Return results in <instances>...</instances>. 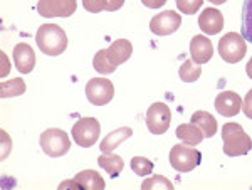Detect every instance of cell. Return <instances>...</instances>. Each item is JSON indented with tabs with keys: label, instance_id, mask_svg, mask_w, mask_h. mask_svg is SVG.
<instances>
[{
	"label": "cell",
	"instance_id": "cell-1",
	"mask_svg": "<svg viewBox=\"0 0 252 190\" xmlns=\"http://www.w3.org/2000/svg\"><path fill=\"white\" fill-rule=\"evenodd\" d=\"M35 42L46 56H59L67 47V35L56 24H42L35 34Z\"/></svg>",
	"mask_w": 252,
	"mask_h": 190
},
{
	"label": "cell",
	"instance_id": "cell-2",
	"mask_svg": "<svg viewBox=\"0 0 252 190\" xmlns=\"http://www.w3.org/2000/svg\"><path fill=\"white\" fill-rule=\"evenodd\" d=\"M222 140H223V153L229 157H242L252 150L251 136L244 131L239 123H225L222 128Z\"/></svg>",
	"mask_w": 252,
	"mask_h": 190
},
{
	"label": "cell",
	"instance_id": "cell-3",
	"mask_svg": "<svg viewBox=\"0 0 252 190\" xmlns=\"http://www.w3.org/2000/svg\"><path fill=\"white\" fill-rule=\"evenodd\" d=\"M39 143L42 152L47 157H52V158L66 155L71 150L69 135L64 130H59V128H49V130L44 131L39 138Z\"/></svg>",
	"mask_w": 252,
	"mask_h": 190
},
{
	"label": "cell",
	"instance_id": "cell-4",
	"mask_svg": "<svg viewBox=\"0 0 252 190\" xmlns=\"http://www.w3.org/2000/svg\"><path fill=\"white\" fill-rule=\"evenodd\" d=\"M202 161V153L190 145L178 143L170 150V165L177 172H192Z\"/></svg>",
	"mask_w": 252,
	"mask_h": 190
},
{
	"label": "cell",
	"instance_id": "cell-5",
	"mask_svg": "<svg viewBox=\"0 0 252 190\" xmlns=\"http://www.w3.org/2000/svg\"><path fill=\"white\" fill-rule=\"evenodd\" d=\"M247 40L242 37V34L229 32L219 40V54L229 64L239 63L247 52Z\"/></svg>",
	"mask_w": 252,
	"mask_h": 190
},
{
	"label": "cell",
	"instance_id": "cell-6",
	"mask_svg": "<svg viewBox=\"0 0 252 190\" xmlns=\"http://www.w3.org/2000/svg\"><path fill=\"white\" fill-rule=\"evenodd\" d=\"M101 133V125L96 118H81L74 123L71 136L83 148H89L96 143Z\"/></svg>",
	"mask_w": 252,
	"mask_h": 190
},
{
	"label": "cell",
	"instance_id": "cell-7",
	"mask_svg": "<svg viewBox=\"0 0 252 190\" xmlns=\"http://www.w3.org/2000/svg\"><path fill=\"white\" fill-rule=\"evenodd\" d=\"M86 96L94 106H104L115 96V86L106 78H93L86 84Z\"/></svg>",
	"mask_w": 252,
	"mask_h": 190
},
{
	"label": "cell",
	"instance_id": "cell-8",
	"mask_svg": "<svg viewBox=\"0 0 252 190\" xmlns=\"http://www.w3.org/2000/svg\"><path fill=\"white\" fill-rule=\"evenodd\" d=\"M172 123V111L165 103H153L146 110V127L153 135H163Z\"/></svg>",
	"mask_w": 252,
	"mask_h": 190
},
{
	"label": "cell",
	"instance_id": "cell-9",
	"mask_svg": "<svg viewBox=\"0 0 252 190\" xmlns=\"http://www.w3.org/2000/svg\"><path fill=\"white\" fill-rule=\"evenodd\" d=\"M78 9L76 0H39L37 12L42 17H71Z\"/></svg>",
	"mask_w": 252,
	"mask_h": 190
},
{
	"label": "cell",
	"instance_id": "cell-10",
	"mask_svg": "<svg viewBox=\"0 0 252 190\" xmlns=\"http://www.w3.org/2000/svg\"><path fill=\"white\" fill-rule=\"evenodd\" d=\"M182 24V15H178L173 10H165L160 12L150 20V29L155 35H170L173 32L178 31Z\"/></svg>",
	"mask_w": 252,
	"mask_h": 190
},
{
	"label": "cell",
	"instance_id": "cell-11",
	"mask_svg": "<svg viewBox=\"0 0 252 190\" xmlns=\"http://www.w3.org/2000/svg\"><path fill=\"white\" fill-rule=\"evenodd\" d=\"M215 110L220 113L222 116L232 118V116L239 115L242 111V99L237 93L234 91H222L215 98Z\"/></svg>",
	"mask_w": 252,
	"mask_h": 190
},
{
	"label": "cell",
	"instance_id": "cell-12",
	"mask_svg": "<svg viewBox=\"0 0 252 190\" xmlns=\"http://www.w3.org/2000/svg\"><path fill=\"white\" fill-rule=\"evenodd\" d=\"M14 63L17 71H20L22 74H29L32 72V69L35 67V52L34 49L26 42H20L14 47Z\"/></svg>",
	"mask_w": 252,
	"mask_h": 190
},
{
	"label": "cell",
	"instance_id": "cell-13",
	"mask_svg": "<svg viewBox=\"0 0 252 190\" xmlns=\"http://www.w3.org/2000/svg\"><path fill=\"white\" fill-rule=\"evenodd\" d=\"M198 26L204 34L207 35H215L223 29V15L220 10L217 9H205L198 15Z\"/></svg>",
	"mask_w": 252,
	"mask_h": 190
},
{
	"label": "cell",
	"instance_id": "cell-14",
	"mask_svg": "<svg viewBox=\"0 0 252 190\" xmlns=\"http://www.w3.org/2000/svg\"><path fill=\"white\" fill-rule=\"evenodd\" d=\"M190 56H192L193 63L200 64V66L209 63L214 56V47L210 39L205 37V35H195L192 42H190Z\"/></svg>",
	"mask_w": 252,
	"mask_h": 190
},
{
	"label": "cell",
	"instance_id": "cell-15",
	"mask_svg": "<svg viewBox=\"0 0 252 190\" xmlns=\"http://www.w3.org/2000/svg\"><path fill=\"white\" fill-rule=\"evenodd\" d=\"M131 54H133V46H131V42L126 39H116L106 49V56H108L109 63L115 67L126 63V61L131 58Z\"/></svg>",
	"mask_w": 252,
	"mask_h": 190
},
{
	"label": "cell",
	"instance_id": "cell-16",
	"mask_svg": "<svg viewBox=\"0 0 252 190\" xmlns=\"http://www.w3.org/2000/svg\"><path fill=\"white\" fill-rule=\"evenodd\" d=\"M131 135H133V130L129 127H121V128H118V130L111 131L109 135L104 136L103 141H101V145H99L101 153H111L120 143L131 138Z\"/></svg>",
	"mask_w": 252,
	"mask_h": 190
},
{
	"label": "cell",
	"instance_id": "cell-17",
	"mask_svg": "<svg viewBox=\"0 0 252 190\" xmlns=\"http://www.w3.org/2000/svg\"><path fill=\"white\" fill-rule=\"evenodd\" d=\"M97 165L101 168H104V172L109 173V177L116 179L125 168V160L121 158L120 155H115V153H101L97 157Z\"/></svg>",
	"mask_w": 252,
	"mask_h": 190
},
{
	"label": "cell",
	"instance_id": "cell-18",
	"mask_svg": "<svg viewBox=\"0 0 252 190\" xmlns=\"http://www.w3.org/2000/svg\"><path fill=\"white\" fill-rule=\"evenodd\" d=\"M190 123H193L195 127L200 128L204 131L205 138H212V136H215V133H217V120L207 111L193 113L192 118H190Z\"/></svg>",
	"mask_w": 252,
	"mask_h": 190
},
{
	"label": "cell",
	"instance_id": "cell-19",
	"mask_svg": "<svg viewBox=\"0 0 252 190\" xmlns=\"http://www.w3.org/2000/svg\"><path fill=\"white\" fill-rule=\"evenodd\" d=\"M175 133H177V136L184 141L185 145H190V147H195V145L202 143V140L205 138L204 131H202L198 127H195L193 123L180 125Z\"/></svg>",
	"mask_w": 252,
	"mask_h": 190
},
{
	"label": "cell",
	"instance_id": "cell-20",
	"mask_svg": "<svg viewBox=\"0 0 252 190\" xmlns=\"http://www.w3.org/2000/svg\"><path fill=\"white\" fill-rule=\"evenodd\" d=\"M74 180L81 185V189L86 190H103L106 187L103 177L96 170H83L74 177Z\"/></svg>",
	"mask_w": 252,
	"mask_h": 190
},
{
	"label": "cell",
	"instance_id": "cell-21",
	"mask_svg": "<svg viewBox=\"0 0 252 190\" xmlns=\"http://www.w3.org/2000/svg\"><path fill=\"white\" fill-rule=\"evenodd\" d=\"M26 90H27L26 83L20 78H14V79L2 81V83H0V96H2V98H15V96L24 95Z\"/></svg>",
	"mask_w": 252,
	"mask_h": 190
},
{
	"label": "cell",
	"instance_id": "cell-22",
	"mask_svg": "<svg viewBox=\"0 0 252 190\" xmlns=\"http://www.w3.org/2000/svg\"><path fill=\"white\" fill-rule=\"evenodd\" d=\"M200 74H202L200 64L193 63L192 59H187L180 66V69H178V76H180V79L184 83H195V81L200 78Z\"/></svg>",
	"mask_w": 252,
	"mask_h": 190
},
{
	"label": "cell",
	"instance_id": "cell-23",
	"mask_svg": "<svg viewBox=\"0 0 252 190\" xmlns=\"http://www.w3.org/2000/svg\"><path fill=\"white\" fill-rule=\"evenodd\" d=\"M242 37L252 44V0H244L242 5Z\"/></svg>",
	"mask_w": 252,
	"mask_h": 190
},
{
	"label": "cell",
	"instance_id": "cell-24",
	"mask_svg": "<svg viewBox=\"0 0 252 190\" xmlns=\"http://www.w3.org/2000/svg\"><path fill=\"white\" fill-rule=\"evenodd\" d=\"M93 66H94V69L99 72V74H103V76L113 74L115 69H116V67L109 63V59L106 56V49H101V51L96 52L94 59H93Z\"/></svg>",
	"mask_w": 252,
	"mask_h": 190
},
{
	"label": "cell",
	"instance_id": "cell-25",
	"mask_svg": "<svg viewBox=\"0 0 252 190\" xmlns=\"http://www.w3.org/2000/svg\"><path fill=\"white\" fill-rule=\"evenodd\" d=\"M141 189L143 190H173V184L163 175H155V177L146 179L143 184H141Z\"/></svg>",
	"mask_w": 252,
	"mask_h": 190
},
{
	"label": "cell",
	"instance_id": "cell-26",
	"mask_svg": "<svg viewBox=\"0 0 252 190\" xmlns=\"http://www.w3.org/2000/svg\"><path fill=\"white\" fill-rule=\"evenodd\" d=\"M131 170L140 177H146L153 172V163L152 160L145 158V157H133L131 158Z\"/></svg>",
	"mask_w": 252,
	"mask_h": 190
},
{
	"label": "cell",
	"instance_id": "cell-27",
	"mask_svg": "<svg viewBox=\"0 0 252 190\" xmlns=\"http://www.w3.org/2000/svg\"><path fill=\"white\" fill-rule=\"evenodd\" d=\"M177 2V7L182 14L185 15H193L197 14L198 9L204 5V0H175Z\"/></svg>",
	"mask_w": 252,
	"mask_h": 190
},
{
	"label": "cell",
	"instance_id": "cell-28",
	"mask_svg": "<svg viewBox=\"0 0 252 190\" xmlns=\"http://www.w3.org/2000/svg\"><path fill=\"white\" fill-rule=\"evenodd\" d=\"M83 5L88 12L97 14L101 10H106V0H83Z\"/></svg>",
	"mask_w": 252,
	"mask_h": 190
},
{
	"label": "cell",
	"instance_id": "cell-29",
	"mask_svg": "<svg viewBox=\"0 0 252 190\" xmlns=\"http://www.w3.org/2000/svg\"><path fill=\"white\" fill-rule=\"evenodd\" d=\"M242 111L247 118L252 120V90L247 93L246 98H244V103H242Z\"/></svg>",
	"mask_w": 252,
	"mask_h": 190
},
{
	"label": "cell",
	"instance_id": "cell-30",
	"mask_svg": "<svg viewBox=\"0 0 252 190\" xmlns=\"http://www.w3.org/2000/svg\"><path fill=\"white\" fill-rule=\"evenodd\" d=\"M2 158H7V155H9V152L12 150V141L9 140V136H7L5 131H2Z\"/></svg>",
	"mask_w": 252,
	"mask_h": 190
},
{
	"label": "cell",
	"instance_id": "cell-31",
	"mask_svg": "<svg viewBox=\"0 0 252 190\" xmlns=\"http://www.w3.org/2000/svg\"><path fill=\"white\" fill-rule=\"evenodd\" d=\"M125 0H106V10L108 12H115V10H120L123 7Z\"/></svg>",
	"mask_w": 252,
	"mask_h": 190
},
{
	"label": "cell",
	"instance_id": "cell-32",
	"mask_svg": "<svg viewBox=\"0 0 252 190\" xmlns=\"http://www.w3.org/2000/svg\"><path fill=\"white\" fill-rule=\"evenodd\" d=\"M145 7L148 9H158V7H163L166 3V0H141Z\"/></svg>",
	"mask_w": 252,
	"mask_h": 190
},
{
	"label": "cell",
	"instance_id": "cell-33",
	"mask_svg": "<svg viewBox=\"0 0 252 190\" xmlns=\"http://www.w3.org/2000/svg\"><path fill=\"white\" fill-rule=\"evenodd\" d=\"M67 187H72V189H81V185H79L78 182H76L74 179L69 180V182H63V184L59 185V189H61V190H63V189H67Z\"/></svg>",
	"mask_w": 252,
	"mask_h": 190
},
{
	"label": "cell",
	"instance_id": "cell-34",
	"mask_svg": "<svg viewBox=\"0 0 252 190\" xmlns=\"http://www.w3.org/2000/svg\"><path fill=\"white\" fill-rule=\"evenodd\" d=\"M246 72H247V76L252 79V58L249 59V63H247V66H246Z\"/></svg>",
	"mask_w": 252,
	"mask_h": 190
},
{
	"label": "cell",
	"instance_id": "cell-35",
	"mask_svg": "<svg viewBox=\"0 0 252 190\" xmlns=\"http://www.w3.org/2000/svg\"><path fill=\"white\" fill-rule=\"evenodd\" d=\"M209 2H212V3H215V5H220V3H225L227 0H209Z\"/></svg>",
	"mask_w": 252,
	"mask_h": 190
}]
</instances>
